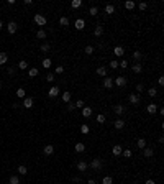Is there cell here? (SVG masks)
Masks as SVG:
<instances>
[{"label":"cell","mask_w":164,"mask_h":184,"mask_svg":"<svg viewBox=\"0 0 164 184\" xmlns=\"http://www.w3.org/2000/svg\"><path fill=\"white\" fill-rule=\"evenodd\" d=\"M8 61V56H7V53H0V66L5 64Z\"/></svg>","instance_id":"4316f807"},{"label":"cell","mask_w":164,"mask_h":184,"mask_svg":"<svg viewBox=\"0 0 164 184\" xmlns=\"http://www.w3.org/2000/svg\"><path fill=\"white\" fill-rule=\"evenodd\" d=\"M82 115L84 117H90V115H92V109L90 107H82Z\"/></svg>","instance_id":"7402d4cb"},{"label":"cell","mask_w":164,"mask_h":184,"mask_svg":"<svg viewBox=\"0 0 164 184\" xmlns=\"http://www.w3.org/2000/svg\"><path fill=\"white\" fill-rule=\"evenodd\" d=\"M97 74H99L100 77H107V67H104V66L97 67Z\"/></svg>","instance_id":"ac0fdd59"},{"label":"cell","mask_w":164,"mask_h":184,"mask_svg":"<svg viewBox=\"0 0 164 184\" xmlns=\"http://www.w3.org/2000/svg\"><path fill=\"white\" fill-rule=\"evenodd\" d=\"M89 13H90V15H92V17H95L97 13H99V8H97V7H90V10H89Z\"/></svg>","instance_id":"b9f144b4"},{"label":"cell","mask_w":164,"mask_h":184,"mask_svg":"<svg viewBox=\"0 0 164 184\" xmlns=\"http://www.w3.org/2000/svg\"><path fill=\"white\" fill-rule=\"evenodd\" d=\"M7 72H8V76H15L16 74V69H15V67H8Z\"/></svg>","instance_id":"681fc988"},{"label":"cell","mask_w":164,"mask_h":184,"mask_svg":"<svg viewBox=\"0 0 164 184\" xmlns=\"http://www.w3.org/2000/svg\"><path fill=\"white\" fill-rule=\"evenodd\" d=\"M18 67H20L21 71H25V69H28V63L26 61H20V63H18Z\"/></svg>","instance_id":"f35d334b"},{"label":"cell","mask_w":164,"mask_h":184,"mask_svg":"<svg viewBox=\"0 0 164 184\" xmlns=\"http://www.w3.org/2000/svg\"><path fill=\"white\" fill-rule=\"evenodd\" d=\"M118 67H123V69H126V67H128V63H126V61L123 59L121 63H118Z\"/></svg>","instance_id":"f907efd6"},{"label":"cell","mask_w":164,"mask_h":184,"mask_svg":"<svg viewBox=\"0 0 164 184\" xmlns=\"http://www.w3.org/2000/svg\"><path fill=\"white\" fill-rule=\"evenodd\" d=\"M157 82H159V85H164V77L159 76V79H157Z\"/></svg>","instance_id":"9f6ffc18"},{"label":"cell","mask_w":164,"mask_h":184,"mask_svg":"<svg viewBox=\"0 0 164 184\" xmlns=\"http://www.w3.org/2000/svg\"><path fill=\"white\" fill-rule=\"evenodd\" d=\"M18 174H23V176H25L26 173H28V169H26V166H23V164H20V166H18Z\"/></svg>","instance_id":"f546056e"},{"label":"cell","mask_w":164,"mask_h":184,"mask_svg":"<svg viewBox=\"0 0 164 184\" xmlns=\"http://www.w3.org/2000/svg\"><path fill=\"white\" fill-rule=\"evenodd\" d=\"M74 109H76V105H74V104H71V102H69V104H67V110H71V112H72Z\"/></svg>","instance_id":"11a10c76"},{"label":"cell","mask_w":164,"mask_h":184,"mask_svg":"<svg viewBox=\"0 0 164 184\" xmlns=\"http://www.w3.org/2000/svg\"><path fill=\"white\" fill-rule=\"evenodd\" d=\"M148 95H149V97H156V95H157V90H156L154 87L148 89Z\"/></svg>","instance_id":"60d3db41"},{"label":"cell","mask_w":164,"mask_h":184,"mask_svg":"<svg viewBox=\"0 0 164 184\" xmlns=\"http://www.w3.org/2000/svg\"><path fill=\"white\" fill-rule=\"evenodd\" d=\"M43 153H44L46 156H51L53 153H54V146H53V145H46L44 148H43Z\"/></svg>","instance_id":"8fae6325"},{"label":"cell","mask_w":164,"mask_h":184,"mask_svg":"<svg viewBox=\"0 0 164 184\" xmlns=\"http://www.w3.org/2000/svg\"><path fill=\"white\" fill-rule=\"evenodd\" d=\"M38 74H39V71L36 69V67H31V69L28 71V76H30V77H36Z\"/></svg>","instance_id":"484cf974"},{"label":"cell","mask_w":164,"mask_h":184,"mask_svg":"<svg viewBox=\"0 0 164 184\" xmlns=\"http://www.w3.org/2000/svg\"><path fill=\"white\" fill-rule=\"evenodd\" d=\"M128 100H130V104H133V105H139V104H141V97L138 94H130Z\"/></svg>","instance_id":"277c9868"},{"label":"cell","mask_w":164,"mask_h":184,"mask_svg":"<svg viewBox=\"0 0 164 184\" xmlns=\"http://www.w3.org/2000/svg\"><path fill=\"white\" fill-rule=\"evenodd\" d=\"M7 30H8V33H10V35H13V33H16L18 25H16L15 21H10V23H8V26H7Z\"/></svg>","instance_id":"52a82bcc"},{"label":"cell","mask_w":164,"mask_h":184,"mask_svg":"<svg viewBox=\"0 0 164 184\" xmlns=\"http://www.w3.org/2000/svg\"><path fill=\"white\" fill-rule=\"evenodd\" d=\"M90 168H92L94 171H102V166H104V161H102V158H94L92 163L89 164Z\"/></svg>","instance_id":"6da1fadb"},{"label":"cell","mask_w":164,"mask_h":184,"mask_svg":"<svg viewBox=\"0 0 164 184\" xmlns=\"http://www.w3.org/2000/svg\"><path fill=\"white\" fill-rule=\"evenodd\" d=\"M39 50L43 51V53H48V51L51 50V45H49V43H43V45H41V48H39Z\"/></svg>","instance_id":"f1b7e54d"},{"label":"cell","mask_w":164,"mask_h":184,"mask_svg":"<svg viewBox=\"0 0 164 184\" xmlns=\"http://www.w3.org/2000/svg\"><path fill=\"white\" fill-rule=\"evenodd\" d=\"M74 105H76V109H82V107H86V105H84V100H77Z\"/></svg>","instance_id":"7dc6e473"},{"label":"cell","mask_w":164,"mask_h":184,"mask_svg":"<svg viewBox=\"0 0 164 184\" xmlns=\"http://www.w3.org/2000/svg\"><path fill=\"white\" fill-rule=\"evenodd\" d=\"M25 95H26V92H25V89H23V87H20V89L16 90V97H20V99H23Z\"/></svg>","instance_id":"836d02e7"},{"label":"cell","mask_w":164,"mask_h":184,"mask_svg":"<svg viewBox=\"0 0 164 184\" xmlns=\"http://www.w3.org/2000/svg\"><path fill=\"white\" fill-rule=\"evenodd\" d=\"M46 31H44V30H38V31H36V38H38V40H44L46 38Z\"/></svg>","instance_id":"44dd1931"},{"label":"cell","mask_w":164,"mask_h":184,"mask_svg":"<svg viewBox=\"0 0 164 184\" xmlns=\"http://www.w3.org/2000/svg\"><path fill=\"white\" fill-rule=\"evenodd\" d=\"M84 51H86L87 54H92V53H94V46L89 45V46H86V50H84Z\"/></svg>","instance_id":"c3c4849f"},{"label":"cell","mask_w":164,"mask_h":184,"mask_svg":"<svg viewBox=\"0 0 164 184\" xmlns=\"http://www.w3.org/2000/svg\"><path fill=\"white\" fill-rule=\"evenodd\" d=\"M59 25L61 26H69V18L67 17H61L59 18Z\"/></svg>","instance_id":"ffe728a7"},{"label":"cell","mask_w":164,"mask_h":184,"mask_svg":"<svg viewBox=\"0 0 164 184\" xmlns=\"http://www.w3.org/2000/svg\"><path fill=\"white\" fill-rule=\"evenodd\" d=\"M144 184H156V182H154L153 179H148V181H146V182H144Z\"/></svg>","instance_id":"6f0895ef"},{"label":"cell","mask_w":164,"mask_h":184,"mask_svg":"<svg viewBox=\"0 0 164 184\" xmlns=\"http://www.w3.org/2000/svg\"><path fill=\"white\" fill-rule=\"evenodd\" d=\"M81 132H82L84 135H89V132H90L89 125H86V123H84V125H81Z\"/></svg>","instance_id":"74e56055"},{"label":"cell","mask_w":164,"mask_h":184,"mask_svg":"<svg viewBox=\"0 0 164 184\" xmlns=\"http://www.w3.org/2000/svg\"><path fill=\"white\" fill-rule=\"evenodd\" d=\"M146 110H148V113H151V115H153V113H156V112H157V105H156L154 102H151V104H148Z\"/></svg>","instance_id":"30bf717a"},{"label":"cell","mask_w":164,"mask_h":184,"mask_svg":"<svg viewBox=\"0 0 164 184\" xmlns=\"http://www.w3.org/2000/svg\"><path fill=\"white\" fill-rule=\"evenodd\" d=\"M136 90H138V92H143V90H144L143 84H136Z\"/></svg>","instance_id":"db71d44e"},{"label":"cell","mask_w":164,"mask_h":184,"mask_svg":"<svg viewBox=\"0 0 164 184\" xmlns=\"http://www.w3.org/2000/svg\"><path fill=\"white\" fill-rule=\"evenodd\" d=\"M102 184H113V179L110 176H105L104 179H102Z\"/></svg>","instance_id":"ab89813d"},{"label":"cell","mask_w":164,"mask_h":184,"mask_svg":"<svg viewBox=\"0 0 164 184\" xmlns=\"http://www.w3.org/2000/svg\"><path fill=\"white\" fill-rule=\"evenodd\" d=\"M46 81H48V82H53V81H54V74H51V72H49V74L46 76Z\"/></svg>","instance_id":"816d5d0a"},{"label":"cell","mask_w":164,"mask_h":184,"mask_svg":"<svg viewBox=\"0 0 164 184\" xmlns=\"http://www.w3.org/2000/svg\"><path fill=\"white\" fill-rule=\"evenodd\" d=\"M97 122H99V123H104V122H105V115L99 113V115H97Z\"/></svg>","instance_id":"ee69618b"},{"label":"cell","mask_w":164,"mask_h":184,"mask_svg":"<svg viewBox=\"0 0 164 184\" xmlns=\"http://www.w3.org/2000/svg\"><path fill=\"white\" fill-rule=\"evenodd\" d=\"M104 87L105 89H112L113 87V79L112 77H104Z\"/></svg>","instance_id":"9c48e42d"},{"label":"cell","mask_w":164,"mask_h":184,"mask_svg":"<svg viewBox=\"0 0 164 184\" xmlns=\"http://www.w3.org/2000/svg\"><path fill=\"white\" fill-rule=\"evenodd\" d=\"M81 5H82L81 0H72V2H71V7H72V8H79Z\"/></svg>","instance_id":"8d00e7d4"},{"label":"cell","mask_w":164,"mask_h":184,"mask_svg":"<svg viewBox=\"0 0 164 184\" xmlns=\"http://www.w3.org/2000/svg\"><path fill=\"white\" fill-rule=\"evenodd\" d=\"M33 105H35V99H33V97H26V99L23 100V107H25V109H31Z\"/></svg>","instance_id":"5b68a950"},{"label":"cell","mask_w":164,"mask_h":184,"mask_svg":"<svg viewBox=\"0 0 164 184\" xmlns=\"http://www.w3.org/2000/svg\"><path fill=\"white\" fill-rule=\"evenodd\" d=\"M63 72H64V67L63 66H58L56 67V74H63Z\"/></svg>","instance_id":"f5cc1de1"},{"label":"cell","mask_w":164,"mask_h":184,"mask_svg":"<svg viewBox=\"0 0 164 184\" xmlns=\"http://www.w3.org/2000/svg\"><path fill=\"white\" fill-rule=\"evenodd\" d=\"M8 184H20V177H18V176H10Z\"/></svg>","instance_id":"83f0119b"},{"label":"cell","mask_w":164,"mask_h":184,"mask_svg":"<svg viewBox=\"0 0 164 184\" xmlns=\"http://www.w3.org/2000/svg\"><path fill=\"white\" fill-rule=\"evenodd\" d=\"M0 89H2V82H0Z\"/></svg>","instance_id":"94428289"},{"label":"cell","mask_w":164,"mask_h":184,"mask_svg":"<svg viewBox=\"0 0 164 184\" xmlns=\"http://www.w3.org/2000/svg\"><path fill=\"white\" fill-rule=\"evenodd\" d=\"M141 58H143V53L141 51H135V53H133V59H135V61H139Z\"/></svg>","instance_id":"d590c367"},{"label":"cell","mask_w":164,"mask_h":184,"mask_svg":"<svg viewBox=\"0 0 164 184\" xmlns=\"http://www.w3.org/2000/svg\"><path fill=\"white\" fill-rule=\"evenodd\" d=\"M121 151H123V148H121L120 145H115L113 148H112V153H113V156H120V155H121Z\"/></svg>","instance_id":"9a60e30c"},{"label":"cell","mask_w":164,"mask_h":184,"mask_svg":"<svg viewBox=\"0 0 164 184\" xmlns=\"http://www.w3.org/2000/svg\"><path fill=\"white\" fill-rule=\"evenodd\" d=\"M51 66H53V63H51V59H49V58L43 59V67H46V69H49Z\"/></svg>","instance_id":"d6a6232c"},{"label":"cell","mask_w":164,"mask_h":184,"mask_svg":"<svg viewBox=\"0 0 164 184\" xmlns=\"http://www.w3.org/2000/svg\"><path fill=\"white\" fill-rule=\"evenodd\" d=\"M94 35L97 36V38H100V36L104 35V26H102V25H97L95 30H94Z\"/></svg>","instance_id":"5bb4252c"},{"label":"cell","mask_w":164,"mask_h":184,"mask_svg":"<svg viewBox=\"0 0 164 184\" xmlns=\"http://www.w3.org/2000/svg\"><path fill=\"white\" fill-rule=\"evenodd\" d=\"M113 85H118V87H125V85H126V77H125V76H118L117 79H113Z\"/></svg>","instance_id":"3957f363"},{"label":"cell","mask_w":164,"mask_h":184,"mask_svg":"<svg viewBox=\"0 0 164 184\" xmlns=\"http://www.w3.org/2000/svg\"><path fill=\"white\" fill-rule=\"evenodd\" d=\"M113 53H115V56H123V48L121 46H115V50H113Z\"/></svg>","instance_id":"d4e9b609"},{"label":"cell","mask_w":164,"mask_h":184,"mask_svg":"<svg viewBox=\"0 0 164 184\" xmlns=\"http://www.w3.org/2000/svg\"><path fill=\"white\" fill-rule=\"evenodd\" d=\"M77 169L79 171H87L89 169V163L87 161H79L77 163Z\"/></svg>","instance_id":"7c38bea8"},{"label":"cell","mask_w":164,"mask_h":184,"mask_svg":"<svg viewBox=\"0 0 164 184\" xmlns=\"http://www.w3.org/2000/svg\"><path fill=\"white\" fill-rule=\"evenodd\" d=\"M63 100H64L66 104L71 102V92H64V94H63Z\"/></svg>","instance_id":"e575fe53"},{"label":"cell","mask_w":164,"mask_h":184,"mask_svg":"<svg viewBox=\"0 0 164 184\" xmlns=\"http://www.w3.org/2000/svg\"><path fill=\"white\" fill-rule=\"evenodd\" d=\"M35 23H36V25H39V26H44L46 25V17L41 15V13H36L35 15Z\"/></svg>","instance_id":"7a4b0ae2"},{"label":"cell","mask_w":164,"mask_h":184,"mask_svg":"<svg viewBox=\"0 0 164 184\" xmlns=\"http://www.w3.org/2000/svg\"><path fill=\"white\" fill-rule=\"evenodd\" d=\"M110 67H112V69H118V61H110Z\"/></svg>","instance_id":"bcb514c9"},{"label":"cell","mask_w":164,"mask_h":184,"mask_svg":"<svg viewBox=\"0 0 164 184\" xmlns=\"http://www.w3.org/2000/svg\"><path fill=\"white\" fill-rule=\"evenodd\" d=\"M121 155H123L125 158H130V156L133 155V153H131V150L128 148V150H123V151H121Z\"/></svg>","instance_id":"7bdbcfd3"},{"label":"cell","mask_w":164,"mask_h":184,"mask_svg":"<svg viewBox=\"0 0 164 184\" xmlns=\"http://www.w3.org/2000/svg\"><path fill=\"white\" fill-rule=\"evenodd\" d=\"M146 7H148L146 2H139V3H138V8H139V10H146Z\"/></svg>","instance_id":"f6af8a7d"},{"label":"cell","mask_w":164,"mask_h":184,"mask_svg":"<svg viewBox=\"0 0 164 184\" xmlns=\"http://www.w3.org/2000/svg\"><path fill=\"white\" fill-rule=\"evenodd\" d=\"M0 30H2V21H0Z\"/></svg>","instance_id":"91938a15"},{"label":"cell","mask_w":164,"mask_h":184,"mask_svg":"<svg viewBox=\"0 0 164 184\" xmlns=\"http://www.w3.org/2000/svg\"><path fill=\"white\" fill-rule=\"evenodd\" d=\"M59 92H61V90H59V87H58V85H54V87H51V89H49L48 95H49L51 99H54V97H58V95H59Z\"/></svg>","instance_id":"8992f818"},{"label":"cell","mask_w":164,"mask_h":184,"mask_svg":"<svg viewBox=\"0 0 164 184\" xmlns=\"http://www.w3.org/2000/svg\"><path fill=\"white\" fill-rule=\"evenodd\" d=\"M84 150H86V145L84 143H76V151L77 153H82Z\"/></svg>","instance_id":"1f68e13d"},{"label":"cell","mask_w":164,"mask_h":184,"mask_svg":"<svg viewBox=\"0 0 164 184\" xmlns=\"http://www.w3.org/2000/svg\"><path fill=\"white\" fill-rule=\"evenodd\" d=\"M131 69H133V72H136V74H139V72L143 71V66H141V63H136L135 66H131Z\"/></svg>","instance_id":"d6986e66"},{"label":"cell","mask_w":164,"mask_h":184,"mask_svg":"<svg viewBox=\"0 0 164 184\" xmlns=\"http://www.w3.org/2000/svg\"><path fill=\"white\" fill-rule=\"evenodd\" d=\"M87 184H95V181H94V179H89V182H87Z\"/></svg>","instance_id":"680465c9"},{"label":"cell","mask_w":164,"mask_h":184,"mask_svg":"<svg viewBox=\"0 0 164 184\" xmlns=\"http://www.w3.org/2000/svg\"><path fill=\"white\" fill-rule=\"evenodd\" d=\"M135 7H136V3L133 2V0H128V2H125V8H126V10H133Z\"/></svg>","instance_id":"603a6c76"},{"label":"cell","mask_w":164,"mask_h":184,"mask_svg":"<svg viewBox=\"0 0 164 184\" xmlns=\"http://www.w3.org/2000/svg\"><path fill=\"white\" fill-rule=\"evenodd\" d=\"M136 145H138V148H139V150H144V148H146V140H144V138H139Z\"/></svg>","instance_id":"cb8c5ba5"},{"label":"cell","mask_w":164,"mask_h":184,"mask_svg":"<svg viewBox=\"0 0 164 184\" xmlns=\"http://www.w3.org/2000/svg\"><path fill=\"white\" fill-rule=\"evenodd\" d=\"M105 13H108V15L115 13V7H113V5H110V3H108L107 7H105Z\"/></svg>","instance_id":"4dcf8cb0"},{"label":"cell","mask_w":164,"mask_h":184,"mask_svg":"<svg viewBox=\"0 0 164 184\" xmlns=\"http://www.w3.org/2000/svg\"><path fill=\"white\" fill-rule=\"evenodd\" d=\"M84 26H86V21H84L82 18H77V20H76V30L81 31V30H84Z\"/></svg>","instance_id":"4fadbf2b"},{"label":"cell","mask_w":164,"mask_h":184,"mask_svg":"<svg viewBox=\"0 0 164 184\" xmlns=\"http://www.w3.org/2000/svg\"><path fill=\"white\" fill-rule=\"evenodd\" d=\"M153 155H154V150H153V148H148V146H146V148L143 150V156H144V158H151Z\"/></svg>","instance_id":"2e32d148"},{"label":"cell","mask_w":164,"mask_h":184,"mask_svg":"<svg viewBox=\"0 0 164 184\" xmlns=\"http://www.w3.org/2000/svg\"><path fill=\"white\" fill-rule=\"evenodd\" d=\"M113 127L117 128V130H121V128L125 127V122L121 120V118H117V120H115V123H113Z\"/></svg>","instance_id":"e0dca14e"},{"label":"cell","mask_w":164,"mask_h":184,"mask_svg":"<svg viewBox=\"0 0 164 184\" xmlns=\"http://www.w3.org/2000/svg\"><path fill=\"white\" fill-rule=\"evenodd\" d=\"M113 112H115V115H123V112H125V107L121 105V104H117V105L113 107Z\"/></svg>","instance_id":"ba28073f"}]
</instances>
